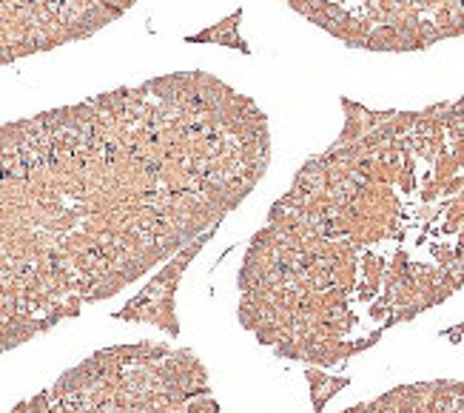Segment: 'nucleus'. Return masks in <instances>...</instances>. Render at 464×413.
Listing matches in <instances>:
<instances>
[{
  "instance_id": "5",
  "label": "nucleus",
  "mask_w": 464,
  "mask_h": 413,
  "mask_svg": "<svg viewBox=\"0 0 464 413\" xmlns=\"http://www.w3.org/2000/svg\"><path fill=\"white\" fill-rule=\"evenodd\" d=\"M305 379L311 382V396H314V410L316 413H322L325 402H328L339 387L348 385V379H345V376H331V373H325V370H319V368H307Z\"/></svg>"
},
{
  "instance_id": "2",
  "label": "nucleus",
  "mask_w": 464,
  "mask_h": 413,
  "mask_svg": "<svg viewBox=\"0 0 464 413\" xmlns=\"http://www.w3.org/2000/svg\"><path fill=\"white\" fill-rule=\"evenodd\" d=\"M239 265V322L307 368L368 351L464 285V94L413 111L342 100Z\"/></svg>"
},
{
  "instance_id": "4",
  "label": "nucleus",
  "mask_w": 464,
  "mask_h": 413,
  "mask_svg": "<svg viewBox=\"0 0 464 413\" xmlns=\"http://www.w3.org/2000/svg\"><path fill=\"white\" fill-rule=\"evenodd\" d=\"M342 413H464V382L436 379L402 385Z\"/></svg>"
},
{
  "instance_id": "1",
  "label": "nucleus",
  "mask_w": 464,
  "mask_h": 413,
  "mask_svg": "<svg viewBox=\"0 0 464 413\" xmlns=\"http://www.w3.org/2000/svg\"><path fill=\"white\" fill-rule=\"evenodd\" d=\"M268 163L265 111L205 71L0 125V351L211 234Z\"/></svg>"
},
{
  "instance_id": "3",
  "label": "nucleus",
  "mask_w": 464,
  "mask_h": 413,
  "mask_svg": "<svg viewBox=\"0 0 464 413\" xmlns=\"http://www.w3.org/2000/svg\"><path fill=\"white\" fill-rule=\"evenodd\" d=\"M311 26L365 52H421L464 37V0H285Z\"/></svg>"
}]
</instances>
